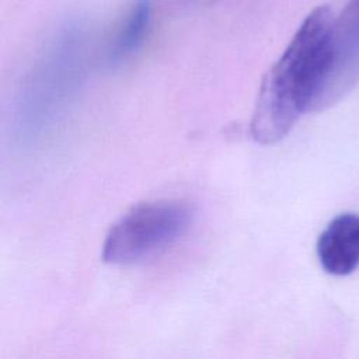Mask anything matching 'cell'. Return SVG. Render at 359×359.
<instances>
[{"label":"cell","instance_id":"6da1fadb","mask_svg":"<svg viewBox=\"0 0 359 359\" xmlns=\"http://www.w3.org/2000/svg\"><path fill=\"white\" fill-rule=\"evenodd\" d=\"M334 18L328 6L314 8L265 73L250 125L255 142L271 144L282 140L302 114L313 112L327 70Z\"/></svg>","mask_w":359,"mask_h":359},{"label":"cell","instance_id":"7a4b0ae2","mask_svg":"<svg viewBox=\"0 0 359 359\" xmlns=\"http://www.w3.org/2000/svg\"><path fill=\"white\" fill-rule=\"evenodd\" d=\"M192 220L187 202L161 199L130 208L108 231L102 258L115 265L137 262L180 238Z\"/></svg>","mask_w":359,"mask_h":359},{"label":"cell","instance_id":"3957f363","mask_svg":"<svg viewBox=\"0 0 359 359\" xmlns=\"http://www.w3.org/2000/svg\"><path fill=\"white\" fill-rule=\"evenodd\" d=\"M359 81V0H349L332 21L324 81L313 112L344 98Z\"/></svg>","mask_w":359,"mask_h":359},{"label":"cell","instance_id":"277c9868","mask_svg":"<svg viewBox=\"0 0 359 359\" xmlns=\"http://www.w3.org/2000/svg\"><path fill=\"white\" fill-rule=\"evenodd\" d=\"M317 257L327 273L345 276L359 266V215L341 213L317 240Z\"/></svg>","mask_w":359,"mask_h":359},{"label":"cell","instance_id":"5b68a950","mask_svg":"<svg viewBox=\"0 0 359 359\" xmlns=\"http://www.w3.org/2000/svg\"><path fill=\"white\" fill-rule=\"evenodd\" d=\"M151 6L149 0H137L126 14L107 55L109 66L128 59L143 43L150 25Z\"/></svg>","mask_w":359,"mask_h":359}]
</instances>
